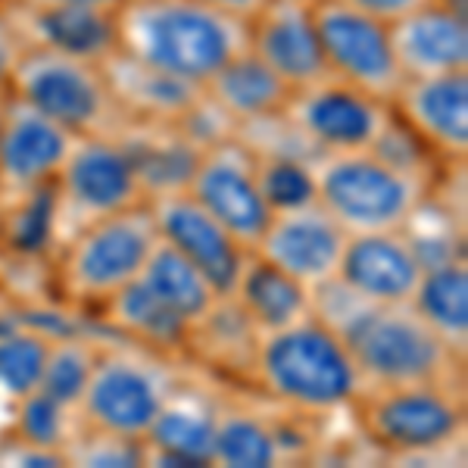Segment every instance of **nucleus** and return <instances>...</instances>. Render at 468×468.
<instances>
[{
    "label": "nucleus",
    "mask_w": 468,
    "mask_h": 468,
    "mask_svg": "<svg viewBox=\"0 0 468 468\" xmlns=\"http://www.w3.org/2000/svg\"><path fill=\"white\" fill-rule=\"evenodd\" d=\"M247 372L271 403L306 419L353 410L366 390L350 344L315 315L256 335Z\"/></svg>",
    "instance_id": "f257e3e1"
},
{
    "label": "nucleus",
    "mask_w": 468,
    "mask_h": 468,
    "mask_svg": "<svg viewBox=\"0 0 468 468\" xmlns=\"http://www.w3.org/2000/svg\"><path fill=\"white\" fill-rule=\"evenodd\" d=\"M119 50L165 75L203 88L247 50V26L200 0H125L116 13Z\"/></svg>",
    "instance_id": "f03ea898"
},
{
    "label": "nucleus",
    "mask_w": 468,
    "mask_h": 468,
    "mask_svg": "<svg viewBox=\"0 0 468 468\" xmlns=\"http://www.w3.org/2000/svg\"><path fill=\"white\" fill-rule=\"evenodd\" d=\"M431 187L434 178L397 169L375 150L315 156V203L346 234L403 231Z\"/></svg>",
    "instance_id": "7ed1b4c3"
},
{
    "label": "nucleus",
    "mask_w": 468,
    "mask_h": 468,
    "mask_svg": "<svg viewBox=\"0 0 468 468\" xmlns=\"http://www.w3.org/2000/svg\"><path fill=\"white\" fill-rule=\"evenodd\" d=\"M160 231L147 203L112 213L66 234L57 256L63 300L81 309L103 306L116 291L141 275Z\"/></svg>",
    "instance_id": "20e7f679"
},
{
    "label": "nucleus",
    "mask_w": 468,
    "mask_h": 468,
    "mask_svg": "<svg viewBox=\"0 0 468 468\" xmlns=\"http://www.w3.org/2000/svg\"><path fill=\"white\" fill-rule=\"evenodd\" d=\"M344 341L366 388L399 384H459L465 359L431 331L412 306H368Z\"/></svg>",
    "instance_id": "39448f33"
},
{
    "label": "nucleus",
    "mask_w": 468,
    "mask_h": 468,
    "mask_svg": "<svg viewBox=\"0 0 468 468\" xmlns=\"http://www.w3.org/2000/svg\"><path fill=\"white\" fill-rule=\"evenodd\" d=\"M178 388L163 353L147 346H101L85 394L79 399V428L144 441L150 425Z\"/></svg>",
    "instance_id": "423d86ee"
},
{
    "label": "nucleus",
    "mask_w": 468,
    "mask_h": 468,
    "mask_svg": "<svg viewBox=\"0 0 468 468\" xmlns=\"http://www.w3.org/2000/svg\"><path fill=\"white\" fill-rule=\"evenodd\" d=\"M356 419L368 441L394 456H434L465 434V397L459 384L366 388Z\"/></svg>",
    "instance_id": "0eeeda50"
},
{
    "label": "nucleus",
    "mask_w": 468,
    "mask_h": 468,
    "mask_svg": "<svg viewBox=\"0 0 468 468\" xmlns=\"http://www.w3.org/2000/svg\"><path fill=\"white\" fill-rule=\"evenodd\" d=\"M6 90L10 97L54 119L75 138L116 134L125 125L122 112L112 101L103 66L54 54V50L26 48Z\"/></svg>",
    "instance_id": "6e6552de"
},
{
    "label": "nucleus",
    "mask_w": 468,
    "mask_h": 468,
    "mask_svg": "<svg viewBox=\"0 0 468 468\" xmlns=\"http://www.w3.org/2000/svg\"><path fill=\"white\" fill-rule=\"evenodd\" d=\"M63 238L94 218L122 213L144 200L132 154L119 134L75 138L63 169L54 181ZM63 244V240H59Z\"/></svg>",
    "instance_id": "1a4fd4ad"
},
{
    "label": "nucleus",
    "mask_w": 468,
    "mask_h": 468,
    "mask_svg": "<svg viewBox=\"0 0 468 468\" xmlns=\"http://www.w3.org/2000/svg\"><path fill=\"white\" fill-rule=\"evenodd\" d=\"M313 16L331 79L346 81L378 101H394L406 79L399 72L388 22L344 0H322L313 6Z\"/></svg>",
    "instance_id": "9d476101"
},
{
    "label": "nucleus",
    "mask_w": 468,
    "mask_h": 468,
    "mask_svg": "<svg viewBox=\"0 0 468 468\" xmlns=\"http://www.w3.org/2000/svg\"><path fill=\"white\" fill-rule=\"evenodd\" d=\"M390 116L394 110L388 101H378L331 75L315 85L291 90V101L284 107V119L303 134L315 156L372 150Z\"/></svg>",
    "instance_id": "9b49d317"
},
{
    "label": "nucleus",
    "mask_w": 468,
    "mask_h": 468,
    "mask_svg": "<svg viewBox=\"0 0 468 468\" xmlns=\"http://www.w3.org/2000/svg\"><path fill=\"white\" fill-rule=\"evenodd\" d=\"M187 194L247 250H253L271 218L256 181V154L238 134L203 150L197 169L187 181Z\"/></svg>",
    "instance_id": "f8f14e48"
},
{
    "label": "nucleus",
    "mask_w": 468,
    "mask_h": 468,
    "mask_svg": "<svg viewBox=\"0 0 468 468\" xmlns=\"http://www.w3.org/2000/svg\"><path fill=\"white\" fill-rule=\"evenodd\" d=\"M147 207L154 213L160 240L191 260L209 278L218 297H231L250 250L229 229H222L187 191L165 194L150 200Z\"/></svg>",
    "instance_id": "ddd939ff"
},
{
    "label": "nucleus",
    "mask_w": 468,
    "mask_h": 468,
    "mask_svg": "<svg viewBox=\"0 0 468 468\" xmlns=\"http://www.w3.org/2000/svg\"><path fill=\"white\" fill-rule=\"evenodd\" d=\"M344 247L346 231L319 203H309V207L291 209V213H271L266 231L260 234L250 253L262 256L313 291L337 278Z\"/></svg>",
    "instance_id": "4468645a"
},
{
    "label": "nucleus",
    "mask_w": 468,
    "mask_h": 468,
    "mask_svg": "<svg viewBox=\"0 0 468 468\" xmlns=\"http://www.w3.org/2000/svg\"><path fill=\"white\" fill-rule=\"evenodd\" d=\"M394 116L437 160L465 163L468 156V72L406 79L390 101Z\"/></svg>",
    "instance_id": "2eb2a0df"
},
{
    "label": "nucleus",
    "mask_w": 468,
    "mask_h": 468,
    "mask_svg": "<svg viewBox=\"0 0 468 468\" xmlns=\"http://www.w3.org/2000/svg\"><path fill=\"white\" fill-rule=\"evenodd\" d=\"M425 266L403 231L346 234L337 278L368 306H410Z\"/></svg>",
    "instance_id": "dca6fc26"
},
{
    "label": "nucleus",
    "mask_w": 468,
    "mask_h": 468,
    "mask_svg": "<svg viewBox=\"0 0 468 468\" xmlns=\"http://www.w3.org/2000/svg\"><path fill=\"white\" fill-rule=\"evenodd\" d=\"M247 50L291 90L315 85L328 75L313 10L288 0H269L266 10L247 22Z\"/></svg>",
    "instance_id": "f3484780"
},
{
    "label": "nucleus",
    "mask_w": 468,
    "mask_h": 468,
    "mask_svg": "<svg viewBox=\"0 0 468 468\" xmlns=\"http://www.w3.org/2000/svg\"><path fill=\"white\" fill-rule=\"evenodd\" d=\"M72 144V132L10 97V110L0 128V181L6 187V197L54 185Z\"/></svg>",
    "instance_id": "a211bd4d"
},
{
    "label": "nucleus",
    "mask_w": 468,
    "mask_h": 468,
    "mask_svg": "<svg viewBox=\"0 0 468 468\" xmlns=\"http://www.w3.org/2000/svg\"><path fill=\"white\" fill-rule=\"evenodd\" d=\"M390 41L403 79L468 72V13L447 0H431L397 19Z\"/></svg>",
    "instance_id": "6ab92c4d"
},
{
    "label": "nucleus",
    "mask_w": 468,
    "mask_h": 468,
    "mask_svg": "<svg viewBox=\"0 0 468 468\" xmlns=\"http://www.w3.org/2000/svg\"><path fill=\"white\" fill-rule=\"evenodd\" d=\"M10 16L26 48L54 50L97 66H103L119 50V19L112 10L16 4Z\"/></svg>",
    "instance_id": "aec40b11"
},
{
    "label": "nucleus",
    "mask_w": 468,
    "mask_h": 468,
    "mask_svg": "<svg viewBox=\"0 0 468 468\" xmlns=\"http://www.w3.org/2000/svg\"><path fill=\"white\" fill-rule=\"evenodd\" d=\"M218 403L207 394L176 388L144 437V465H213Z\"/></svg>",
    "instance_id": "412c9836"
},
{
    "label": "nucleus",
    "mask_w": 468,
    "mask_h": 468,
    "mask_svg": "<svg viewBox=\"0 0 468 468\" xmlns=\"http://www.w3.org/2000/svg\"><path fill=\"white\" fill-rule=\"evenodd\" d=\"M103 72H107L112 101H116L125 122L176 125L203 94V88L138 63V59L125 57L122 50H116L103 63Z\"/></svg>",
    "instance_id": "4be33fe9"
},
{
    "label": "nucleus",
    "mask_w": 468,
    "mask_h": 468,
    "mask_svg": "<svg viewBox=\"0 0 468 468\" xmlns=\"http://www.w3.org/2000/svg\"><path fill=\"white\" fill-rule=\"evenodd\" d=\"M116 134L125 141L128 154H132L147 203L165 197V194L187 191V181L197 169L203 147L194 144L178 125L125 122Z\"/></svg>",
    "instance_id": "5701e85b"
},
{
    "label": "nucleus",
    "mask_w": 468,
    "mask_h": 468,
    "mask_svg": "<svg viewBox=\"0 0 468 468\" xmlns=\"http://www.w3.org/2000/svg\"><path fill=\"white\" fill-rule=\"evenodd\" d=\"M231 300L256 328V335L288 328L313 315V291L256 253L247 256Z\"/></svg>",
    "instance_id": "b1692460"
},
{
    "label": "nucleus",
    "mask_w": 468,
    "mask_h": 468,
    "mask_svg": "<svg viewBox=\"0 0 468 468\" xmlns=\"http://www.w3.org/2000/svg\"><path fill=\"white\" fill-rule=\"evenodd\" d=\"M203 94L216 101L240 125L282 116L291 101V88L250 50H240L203 85Z\"/></svg>",
    "instance_id": "393cba45"
},
{
    "label": "nucleus",
    "mask_w": 468,
    "mask_h": 468,
    "mask_svg": "<svg viewBox=\"0 0 468 468\" xmlns=\"http://www.w3.org/2000/svg\"><path fill=\"white\" fill-rule=\"evenodd\" d=\"M97 309H101V319L112 335L147 346L154 353H163V356L185 350L191 341V324L178 313H172L160 297H154L138 278Z\"/></svg>",
    "instance_id": "a878e982"
},
{
    "label": "nucleus",
    "mask_w": 468,
    "mask_h": 468,
    "mask_svg": "<svg viewBox=\"0 0 468 468\" xmlns=\"http://www.w3.org/2000/svg\"><path fill=\"white\" fill-rule=\"evenodd\" d=\"M63 240L57 187L10 194L0 203V247L19 260H41Z\"/></svg>",
    "instance_id": "bb28decb"
},
{
    "label": "nucleus",
    "mask_w": 468,
    "mask_h": 468,
    "mask_svg": "<svg viewBox=\"0 0 468 468\" xmlns=\"http://www.w3.org/2000/svg\"><path fill=\"white\" fill-rule=\"evenodd\" d=\"M443 344L465 359L468 350V262L452 260L425 269L410 303Z\"/></svg>",
    "instance_id": "cd10ccee"
},
{
    "label": "nucleus",
    "mask_w": 468,
    "mask_h": 468,
    "mask_svg": "<svg viewBox=\"0 0 468 468\" xmlns=\"http://www.w3.org/2000/svg\"><path fill=\"white\" fill-rule=\"evenodd\" d=\"M138 282L154 297H160L172 313H178L191 328L218 303V293L209 284V278L191 260H185L176 247L165 244V240H156Z\"/></svg>",
    "instance_id": "c85d7f7f"
},
{
    "label": "nucleus",
    "mask_w": 468,
    "mask_h": 468,
    "mask_svg": "<svg viewBox=\"0 0 468 468\" xmlns=\"http://www.w3.org/2000/svg\"><path fill=\"white\" fill-rule=\"evenodd\" d=\"M284 459L278 425L250 406L218 403L213 434V465L229 468H271Z\"/></svg>",
    "instance_id": "c756f323"
},
{
    "label": "nucleus",
    "mask_w": 468,
    "mask_h": 468,
    "mask_svg": "<svg viewBox=\"0 0 468 468\" xmlns=\"http://www.w3.org/2000/svg\"><path fill=\"white\" fill-rule=\"evenodd\" d=\"M97 356H101V346L90 341L85 331L54 337L48 346V359H44V372L37 388L59 399L63 406H69V410H79V399L90 381Z\"/></svg>",
    "instance_id": "7c9ffc66"
},
{
    "label": "nucleus",
    "mask_w": 468,
    "mask_h": 468,
    "mask_svg": "<svg viewBox=\"0 0 468 468\" xmlns=\"http://www.w3.org/2000/svg\"><path fill=\"white\" fill-rule=\"evenodd\" d=\"M50 337L19 319L16 328L0 335V399L16 403L37 390L48 359Z\"/></svg>",
    "instance_id": "2f4dec72"
},
{
    "label": "nucleus",
    "mask_w": 468,
    "mask_h": 468,
    "mask_svg": "<svg viewBox=\"0 0 468 468\" xmlns=\"http://www.w3.org/2000/svg\"><path fill=\"white\" fill-rule=\"evenodd\" d=\"M256 181L271 213H291L315 203V160L293 154L256 156Z\"/></svg>",
    "instance_id": "473e14b6"
},
{
    "label": "nucleus",
    "mask_w": 468,
    "mask_h": 468,
    "mask_svg": "<svg viewBox=\"0 0 468 468\" xmlns=\"http://www.w3.org/2000/svg\"><path fill=\"white\" fill-rule=\"evenodd\" d=\"M75 425H79L75 410L44 394L41 388L13 403V437L32 443V447L63 452L69 447Z\"/></svg>",
    "instance_id": "72a5a7b5"
},
{
    "label": "nucleus",
    "mask_w": 468,
    "mask_h": 468,
    "mask_svg": "<svg viewBox=\"0 0 468 468\" xmlns=\"http://www.w3.org/2000/svg\"><path fill=\"white\" fill-rule=\"evenodd\" d=\"M66 452V465H90V468H138L147 463L144 441H128V437L103 434L81 428L79 434H72Z\"/></svg>",
    "instance_id": "f704fd0d"
},
{
    "label": "nucleus",
    "mask_w": 468,
    "mask_h": 468,
    "mask_svg": "<svg viewBox=\"0 0 468 468\" xmlns=\"http://www.w3.org/2000/svg\"><path fill=\"white\" fill-rule=\"evenodd\" d=\"M22 54H26V41H22L16 22H13L10 10L0 13V88L10 85L13 69H16Z\"/></svg>",
    "instance_id": "c9c22d12"
},
{
    "label": "nucleus",
    "mask_w": 468,
    "mask_h": 468,
    "mask_svg": "<svg viewBox=\"0 0 468 468\" xmlns=\"http://www.w3.org/2000/svg\"><path fill=\"white\" fill-rule=\"evenodd\" d=\"M0 463L4 465H66V452L59 450H44V447H32L26 441H16L0 452Z\"/></svg>",
    "instance_id": "e433bc0d"
},
{
    "label": "nucleus",
    "mask_w": 468,
    "mask_h": 468,
    "mask_svg": "<svg viewBox=\"0 0 468 468\" xmlns=\"http://www.w3.org/2000/svg\"><path fill=\"white\" fill-rule=\"evenodd\" d=\"M344 4L356 6V10L368 13V16H375V19L388 22V26H394L397 19L410 16L412 10L431 4V0H344Z\"/></svg>",
    "instance_id": "4c0bfd02"
},
{
    "label": "nucleus",
    "mask_w": 468,
    "mask_h": 468,
    "mask_svg": "<svg viewBox=\"0 0 468 468\" xmlns=\"http://www.w3.org/2000/svg\"><path fill=\"white\" fill-rule=\"evenodd\" d=\"M200 4H207L209 10L222 13V16H231L247 26V22L256 19L262 10H266L269 0H200Z\"/></svg>",
    "instance_id": "58836bf2"
},
{
    "label": "nucleus",
    "mask_w": 468,
    "mask_h": 468,
    "mask_svg": "<svg viewBox=\"0 0 468 468\" xmlns=\"http://www.w3.org/2000/svg\"><path fill=\"white\" fill-rule=\"evenodd\" d=\"M19 4H32V6H94V10L119 13L125 6V0H19Z\"/></svg>",
    "instance_id": "ea45409f"
},
{
    "label": "nucleus",
    "mask_w": 468,
    "mask_h": 468,
    "mask_svg": "<svg viewBox=\"0 0 468 468\" xmlns=\"http://www.w3.org/2000/svg\"><path fill=\"white\" fill-rule=\"evenodd\" d=\"M19 324V315H10V313H0V335H6L10 328Z\"/></svg>",
    "instance_id": "a19ab883"
},
{
    "label": "nucleus",
    "mask_w": 468,
    "mask_h": 468,
    "mask_svg": "<svg viewBox=\"0 0 468 468\" xmlns=\"http://www.w3.org/2000/svg\"><path fill=\"white\" fill-rule=\"evenodd\" d=\"M6 110H10V90H6V88H0V128H4Z\"/></svg>",
    "instance_id": "79ce46f5"
},
{
    "label": "nucleus",
    "mask_w": 468,
    "mask_h": 468,
    "mask_svg": "<svg viewBox=\"0 0 468 468\" xmlns=\"http://www.w3.org/2000/svg\"><path fill=\"white\" fill-rule=\"evenodd\" d=\"M288 4H300V6H309V10H313V6H319L322 0H288Z\"/></svg>",
    "instance_id": "37998d69"
},
{
    "label": "nucleus",
    "mask_w": 468,
    "mask_h": 468,
    "mask_svg": "<svg viewBox=\"0 0 468 468\" xmlns=\"http://www.w3.org/2000/svg\"><path fill=\"white\" fill-rule=\"evenodd\" d=\"M19 0H0V13H6V10H13V6H16Z\"/></svg>",
    "instance_id": "c03bdc74"
},
{
    "label": "nucleus",
    "mask_w": 468,
    "mask_h": 468,
    "mask_svg": "<svg viewBox=\"0 0 468 468\" xmlns=\"http://www.w3.org/2000/svg\"><path fill=\"white\" fill-rule=\"evenodd\" d=\"M6 200V187H4V181H0V203Z\"/></svg>",
    "instance_id": "a18cd8bd"
}]
</instances>
